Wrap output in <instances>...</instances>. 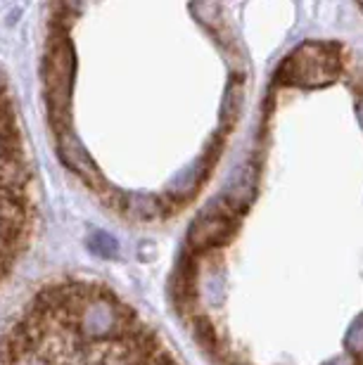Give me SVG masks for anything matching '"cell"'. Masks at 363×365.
Wrapping results in <instances>:
<instances>
[{"label": "cell", "instance_id": "cell-1", "mask_svg": "<svg viewBox=\"0 0 363 365\" xmlns=\"http://www.w3.org/2000/svg\"><path fill=\"white\" fill-rule=\"evenodd\" d=\"M0 365H178L162 339L110 289L57 280L14 318Z\"/></svg>", "mask_w": 363, "mask_h": 365}]
</instances>
